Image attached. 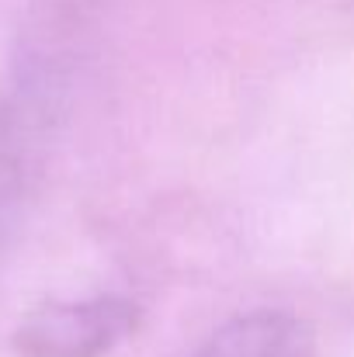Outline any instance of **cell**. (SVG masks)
Returning a JSON list of instances; mask_svg holds the SVG:
<instances>
[{"mask_svg": "<svg viewBox=\"0 0 354 357\" xmlns=\"http://www.w3.org/2000/svg\"><path fill=\"white\" fill-rule=\"evenodd\" d=\"M195 357H313V330L292 312L257 309L219 326Z\"/></svg>", "mask_w": 354, "mask_h": 357, "instance_id": "7a4b0ae2", "label": "cell"}, {"mask_svg": "<svg viewBox=\"0 0 354 357\" xmlns=\"http://www.w3.org/2000/svg\"><path fill=\"white\" fill-rule=\"evenodd\" d=\"M135 305L115 295L52 302L17 326L14 344L24 357H101L135 330Z\"/></svg>", "mask_w": 354, "mask_h": 357, "instance_id": "6da1fadb", "label": "cell"}]
</instances>
